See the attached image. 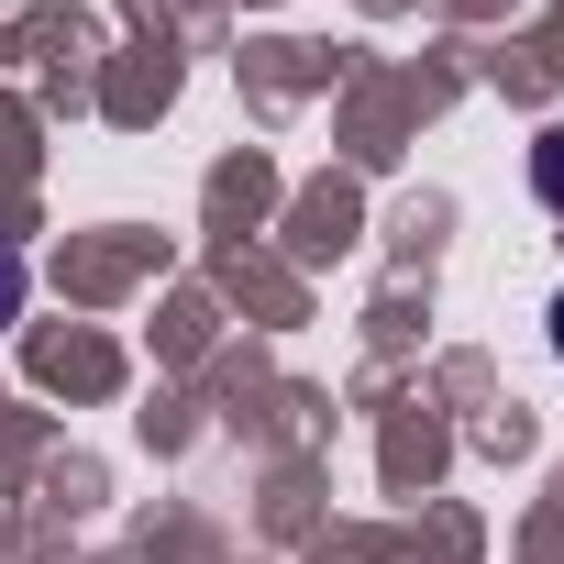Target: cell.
Returning <instances> with one entry per match:
<instances>
[{"instance_id": "7a4b0ae2", "label": "cell", "mask_w": 564, "mask_h": 564, "mask_svg": "<svg viewBox=\"0 0 564 564\" xmlns=\"http://www.w3.org/2000/svg\"><path fill=\"white\" fill-rule=\"evenodd\" d=\"M12 311H23V254L0 243V333H12Z\"/></svg>"}, {"instance_id": "3957f363", "label": "cell", "mask_w": 564, "mask_h": 564, "mask_svg": "<svg viewBox=\"0 0 564 564\" xmlns=\"http://www.w3.org/2000/svg\"><path fill=\"white\" fill-rule=\"evenodd\" d=\"M553 355H564V300H553Z\"/></svg>"}, {"instance_id": "6da1fadb", "label": "cell", "mask_w": 564, "mask_h": 564, "mask_svg": "<svg viewBox=\"0 0 564 564\" xmlns=\"http://www.w3.org/2000/svg\"><path fill=\"white\" fill-rule=\"evenodd\" d=\"M531 177H542V199L564 210V133H542V144H531Z\"/></svg>"}]
</instances>
